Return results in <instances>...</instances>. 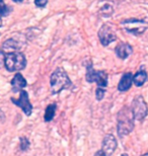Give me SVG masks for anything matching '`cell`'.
<instances>
[{"mask_svg": "<svg viewBox=\"0 0 148 156\" xmlns=\"http://www.w3.org/2000/svg\"><path fill=\"white\" fill-rule=\"evenodd\" d=\"M134 116L131 108H123L118 114V135L124 137L130 134L134 129Z\"/></svg>", "mask_w": 148, "mask_h": 156, "instance_id": "1", "label": "cell"}, {"mask_svg": "<svg viewBox=\"0 0 148 156\" xmlns=\"http://www.w3.org/2000/svg\"><path fill=\"white\" fill-rule=\"evenodd\" d=\"M13 2H15V3H20V2H23V0H12Z\"/></svg>", "mask_w": 148, "mask_h": 156, "instance_id": "24", "label": "cell"}, {"mask_svg": "<svg viewBox=\"0 0 148 156\" xmlns=\"http://www.w3.org/2000/svg\"><path fill=\"white\" fill-rule=\"evenodd\" d=\"M94 82H96L97 87L106 88V85H108V74H106L105 71H96Z\"/></svg>", "mask_w": 148, "mask_h": 156, "instance_id": "14", "label": "cell"}, {"mask_svg": "<svg viewBox=\"0 0 148 156\" xmlns=\"http://www.w3.org/2000/svg\"><path fill=\"white\" fill-rule=\"evenodd\" d=\"M11 86L13 92H20L27 86V80L20 73H16L11 80Z\"/></svg>", "mask_w": 148, "mask_h": 156, "instance_id": "11", "label": "cell"}, {"mask_svg": "<svg viewBox=\"0 0 148 156\" xmlns=\"http://www.w3.org/2000/svg\"><path fill=\"white\" fill-rule=\"evenodd\" d=\"M131 110L135 120L141 122L146 118L148 114V107L145 101H144L143 96L138 95L134 98V101H132Z\"/></svg>", "mask_w": 148, "mask_h": 156, "instance_id": "5", "label": "cell"}, {"mask_svg": "<svg viewBox=\"0 0 148 156\" xmlns=\"http://www.w3.org/2000/svg\"><path fill=\"white\" fill-rule=\"evenodd\" d=\"M11 101L13 102L15 105L20 107L27 116H30L31 114V112H33V105H31L30 99H29V94H27V92L26 90H21L20 91V98L18 99L11 98Z\"/></svg>", "mask_w": 148, "mask_h": 156, "instance_id": "8", "label": "cell"}, {"mask_svg": "<svg viewBox=\"0 0 148 156\" xmlns=\"http://www.w3.org/2000/svg\"><path fill=\"white\" fill-rule=\"evenodd\" d=\"M2 26V20H1V17H0V27Z\"/></svg>", "mask_w": 148, "mask_h": 156, "instance_id": "25", "label": "cell"}, {"mask_svg": "<svg viewBox=\"0 0 148 156\" xmlns=\"http://www.w3.org/2000/svg\"><path fill=\"white\" fill-rule=\"evenodd\" d=\"M96 71L93 69L92 64L88 63V65L86 66V74H85V78L86 81L89 83L94 82V79H96Z\"/></svg>", "mask_w": 148, "mask_h": 156, "instance_id": "17", "label": "cell"}, {"mask_svg": "<svg viewBox=\"0 0 148 156\" xmlns=\"http://www.w3.org/2000/svg\"><path fill=\"white\" fill-rule=\"evenodd\" d=\"M147 77L148 75L145 71H143V70L138 71L133 76V82L136 86H142L143 84L145 83V81L147 80Z\"/></svg>", "mask_w": 148, "mask_h": 156, "instance_id": "15", "label": "cell"}, {"mask_svg": "<svg viewBox=\"0 0 148 156\" xmlns=\"http://www.w3.org/2000/svg\"><path fill=\"white\" fill-rule=\"evenodd\" d=\"M27 66V59L23 53L12 52L6 55L5 68L9 72H17L24 69Z\"/></svg>", "mask_w": 148, "mask_h": 156, "instance_id": "3", "label": "cell"}, {"mask_svg": "<svg viewBox=\"0 0 148 156\" xmlns=\"http://www.w3.org/2000/svg\"><path fill=\"white\" fill-rule=\"evenodd\" d=\"M30 146V142L26 137H21L20 138V147L23 150H27Z\"/></svg>", "mask_w": 148, "mask_h": 156, "instance_id": "20", "label": "cell"}, {"mask_svg": "<svg viewBox=\"0 0 148 156\" xmlns=\"http://www.w3.org/2000/svg\"><path fill=\"white\" fill-rule=\"evenodd\" d=\"M12 11L11 6L6 5L3 0H0V15L1 16H7Z\"/></svg>", "mask_w": 148, "mask_h": 156, "instance_id": "18", "label": "cell"}, {"mask_svg": "<svg viewBox=\"0 0 148 156\" xmlns=\"http://www.w3.org/2000/svg\"><path fill=\"white\" fill-rule=\"evenodd\" d=\"M122 156H128V154H126V153H124V154H122Z\"/></svg>", "mask_w": 148, "mask_h": 156, "instance_id": "26", "label": "cell"}, {"mask_svg": "<svg viewBox=\"0 0 148 156\" xmlns=\"http://www.w3.org/2000/svg\"><path fill=\"white\" fill-rule=\"evenodd\" d=\"M132 82H133V74L131 72L125 73L124 75L122 76L121 80H120L118 89L120 91H127L128 89H130Z\"/></svg>", "mask_w": 148, "mask_h": 156, "instance_id": "12", "label": "cell"}, {"mask_svg": "<svg viewBox=\"0 0 148 156\" xmlns=\"http://www.w3.org/2000/svg\"><path fill=\"white\" fill-rule=\"evenodd\" d=\"M47 3H48V0H34V5L41 8L45 7Z\"/></svg>", "mask_w": 148, "mask_h": 156, "instance_id": "22", "label": "cell"}, {"mask_svg": "<svg viewBox=\"0 0 148 156\" xmlns=\"http://www.w3.org/2000/svg\"><path fill=\"white\" fill-rule=\"evenodd\" d=\"M50 84H51V92L53 94H57L63 89L69 88L72 85V82L64 69L57 68L52 73L51 78H50Z\"/></svg>", "mask_w": 148, "mask_h": 156, "instance_id": "2", "label": "cell"}, {"mask_svg": "<svg viewBox=\"0 0 148 156\" xmlns=\"http://www.w3.org/2000/svg\"><path fill=\"white\" fill-rule=\"evenodd\" d=\"M94 156H106V155L105 153H103V152L102 150H99L96 154H94Z\"/></svg>", "mask_w": 148, "mask_h": 156, "instance_id": "23", "label": "cell"}, {"mask_svg": "<svg viewBox=\"0 0 148 156\" xmlns=\"http://www.w3.org/2000/svg\"><path fill=\"white\" fill-rule=\"evenodd\" d=\"M116 55L118 56L120 59H127L129 56L132 55L133 53V48H132L131 45H129L127 43H121L116 47Z\"/></svg>", "mask_w": 148, "mask_h": 156, "instance_id": "10", "label": "cell"}, {"mask_svg": "<svg viewBox=\"0 0 148 156\" xmlns=\"http://www.w3.org/2000/svg\"><path fill=\"white\" fill-rule=\"evenodd\" d=\"M26 46V40H24L21 35H17L15 38L7 39L2 44V49L8 52H18Z\"/></svg>", "mask_w": 148, "mask_h": 156, "instance_id": "7", "label": "cell"}, {"mask_svg": "<svg viewBox=\"0 0 148 156\" xmlns=\"http://www.w3.org/2000/svg\"><path fill=\"white\" fill-rule=\"evenodd\" d=\"M5 59H6V55L4 54L3 50H0V69L5 66Z\"/></svg>", "mask_w": 148, "mask_h": 156, "instance_id": "21", "label": "cell"}, {"mask_svg": "<svg viewBox=\"0 0 148 156\" xmlns=\"http://www.w3.org/2000/svg\"><path fill=\"white\" fill-rule=\"evenodd\" d=\"M105 93H106V89L105 88H102V87H97L96 90V98L97 101H102L105 96Z\"/></svg>", "mask_w": 148, "mask_h": 156, "instance_id": "19", "label": "cell"}, {"mask_svg": "<svg viewBox=\"0 0 148 156\" xmlns=\"http://www.w3.org/2000/svg\"><path fill=\"white\" fill-rule=\"evenodd\" d=\"M122 26L129 34H132L134 36L142 35L148 29V23L137 18H129V20H123Z\"/></svg>", "mask_w": 148, "mask_h": 156, "instance_id": "4", "label": "cell"}, {"mask_svg": "<svg viewBox=\"0 0 148 156\" xmlns=\"http://www.w3.org/2000/svg\"><path fill=\"white\" fill-rule=\"evenodd\" d=\"M99 13L102 14V16H105V17L111 16V15L114 13V5H113V3L109 1L103 2V5L99 6Z\"/></svg>", "mask_w": 148, "mask_h": 156, "instance_id": "13", "label": "cell"}, {"mask_svg": "<svg viewBox=\"0 0 148 156\" xmlns=\"http://www.w3.org/2000/svg\"><path fill=\"white\" fill-rule=\"evenodd\" d=\"M143 156H148V153H146V154H144Z\"/></svg>", "mask_w": 148, "mask_h": 156, "instance_id": "27", "label": "cell"}, {"mask_svg": "<svg viewBox=\"0 0 148 156\" xmlns=\"http://www.w3.org/2000/svg\"><path fill=\"white\" fill-rule=\"evenodd\" d=\"M117 140L113 135L109 134V135H106L105 138H103V147L102 150L103 153L106 156H112V154L114 153V151L117 149Z\"/></svg>", "mask_w": 148, "mask_h": 156, "instance_id": "9", "label": "cell"}, {"mask_svg": "<svg viewBox=\"0 0 148 156\" xmlns=\"http://www.w3.org/2000/svg\"><path fill=\"white\" fill-rule=\"evenodd\" d=\"M99 36V42L103 47H108L110 44H112L113 42H115L117 40V35L116 32L113 30L112 27H110L109 24H103L100 27V29L99 30L97 33Z\"/></svg>", "mask_w": 148, "mask_h": 156, "instance_id": "6", "label": "cell"}, {"mask_svg": "<svg viewBox=\"0 0 148 156\" xmlns=\"http://www.w3.org/2000/svg\"><path fill=\"white\" fill-rule=\"evenodd\" d=\"M56 110H57V105L55 104H51L47 107L46 112H45V116H44V119H45L46 122H50L53 120V118L55 116Z\"/></svg>", "mask_w": 148, "mask_h": 156, "instance_id": "16", "label": "cell"}]
</instances>
